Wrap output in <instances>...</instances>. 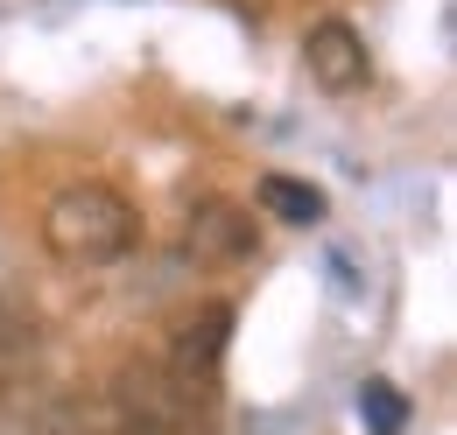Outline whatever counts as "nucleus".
<instances>
[{"mask_svg":"<svg viewBox=\"0 0 457 435\" xmlns=\"http://www.w3.org/2000/svg\"><path fill=\"white\" fill-rule=\"evenodd\" d=\"M253 218L239 211L232 197H197L190 218H183V253L197 260V267H239V260H253Z\"/></svg>","mask_w":457,"mask_h":435,"instance_id":"obj_5","label":"nucleus"},{"mask_svg":"<svg viewBox=\"0 0 457 435\" xmlns=\"http://www.w3.org/2000/svg\"><path fill=\"white\" fill-rule=\"evenodd\" d=\"M226 344H232V309H226V302H204V309H190V316L176 324L162 373L176 380V393H183L190 407H204V400L219 393V365H226Z\"/></svg>","mask_w":457,"mask_h":435,"instance_id":"obj_3","label":"nucleus"},{"mask_svg":"<svg viewBox=\"0 0 457 435\" xmlns=\"http://www.w3.org/2000/svg\"><path fill=\"white\" fill-rule=\"evenodd\" d=\"M36 351H43V316L14 288H0V380L21 373V365H36Z\"/></svg>","mask_w":457,"mask_h":435,"instance_id":"obj_6","label":"nucleus"},{"mask_svg":"<svg viewBox=\"0 0 457 435\" xmlns=\"http://www.w3.org/2000/svg\"><path fill=\"white\" fill-rule=\"evenodd\" d=\"M303 70H310V85L317 92H331V99H352V92H366L373 85V50H366V36L352 29V21H317L310 36H303Z\"/></svg>","mask_w":457,"mask_h":435,"instance_id":"obj_4","label":"nucleus"},{"mask_svg":"<svg viewBox=\"0 0 457 435\" xmlns=\"http://www.w3.org/2000/svg\"><path fill=\"white\" fill-rule=\"evenodd\" d=\"M134 239H141V211L113 183H71L43 204V246H50L57 267H78V274L113 267L134 253Z\"/></svg>","mask_w":457,"mask_h":435,"instance_id":"obj_1","label":"nucleus"},{"mask_svg":"<svg viewBox=\"0 0 457 435\" xmlns=\"http://www.w3.org/2000/svg\"><path fill=\"white\" fill-rule=\"evenodd\" d=\"M253 197H261V211L282 218V225H324V190L317 183H295V176H261L253 183Z\"/></svg>","mask_w":457,"mask_h":435,"instance_id":"obj_7","label":"nucleus"},{"mask_svg":"<svg viewBox=\"0 0 457 435\" xmlns=\"http://www.w3.org/2000/svg\"><path fill=\"white\" fill-rule=\"evenodd\" d=\"M190 414L197 407L176 393L162 358H127L113 373V386H106V422H113V435H183Z\"/></svg>","mask_w":457,"mask_h":435,"instance_id":"obj_2","label":"nucleus"},{"mask_svg":"<svg viewBox=\"0 0 457 435\" xmlns=\"http://www.w3.org/2000/svg\"><path fill=\"white\" fill-rule=\"evenodd\" d=\"M36 435H113V422H106V400L99 393H57L36 414Z\"/></svg>","mask_w":457,"mask_h":435,"instance_id":"obj_8","label":"nucleus"},{"mask_svg":"<svg viewBox=\"0 0 457 435\" xmlns=\"http://www.w3.org/2000/svg\"><path fill=\"white\" fill-rule=\"evenodd\" d=\"M359 414H366V429H373V435H401V429H408V400H401L387 380L359 386Z\"/></svg>","mask_w":457,"mask_h":435,"instance_id":"obj_9","label":"nucleus"}]
</instances>
